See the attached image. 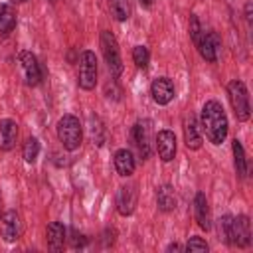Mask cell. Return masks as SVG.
Segmentation results:
<instances>
[{"label": "cell", "instance_id": "cell-20", "mask_svg": "<svg viewBox=\"0 0 253 253\" xmlns=\"http://www.w3.org/2000/svg\"><path fill=\"white\" fill-rule=\"evenodd\" d=\"M16 28V10L10 4H0V34H10Z\"/></svg>", "mask_w": 253, "mask_h": 253}, {"label": "cell", "instance_id": "cell-10", "mask_svg": "<svg viewBox=\"0 0 253 253\" xmlns=\"http://www.w3.org/2000/svg\"><path fill=\"white\" fill-rule=\"evenodd\" d=\"M251 243V223L247 215H237L233 217L231 225V245L237 247H247Z\"/></svg>", "mask_w": 253, "mask_h": 253}, {"label": "cell", "instance_id": "cell-16", "mask_svg": "<svg viewBox=\"0 0 253 253\" xmlns=\"http://www.w3.org/2000/svg\"><path fill=\"white\" fill-rule=\"evenodd\" d=\"M18 138V125L12 119L0 121V150H10Z\"/></svg>", "mask_w": 253, "mask_h": 253}, {"label": "cell", "instance_id": "cell-30", "mask_svg": "<svg viewBox=\"0 0 253 253\" xmlns=\"http://www.w3.org/2000/svg\"><path fill=\"white\" fill-rule=\"evenodd\" d=\"M180 249V245L178 243H172V245H168V251H178Z\"/></svg>", "mask_w": 253, "mask_h": 253}, {"label": "cell", "instance_id": "cell-31", "mask_svg": "<svg viewBox=\"0 0 253 253\" xmlns=\"http://www.w3.org/2000/svg\"><path fill=\"white\" fill-rule=\"evenodd\" d=\"M12 2H26V0H12Z\"/></svg>", "mask_w": 253, "mask_h": 253}, {"label": "cell", "instance_id": "cell-14", "mask_svg": "<svg viewBox=\"0 0 253 253\" xmlns=\"http://www.w3.org/2000/svg\"><path fill=\"white\" fill-rule=\"evenodd\" d=\"M194 213H196L198 225L202 229L210 231L211 229V215H210V206H208V200H206L204 192H198L196 198H194Z\"/></svg>", "mask_w": 253, "mask_h": 253}, {"label": "cell", "instance_id": "cell-17", "mask_svg": "<svg viewBox=\"0 0 253 253\" xmlns=\"http://www.w3.org/2000/svg\"><path fill=\"white\" fill-rule=\"evenodd\" d=\"M115 168L121 176H130L134 172V156L128 148H121L115 152Z\"/></svg>", "mask_w": 253, "mask_h": 253}, {"label": "cell", "instance_id": "cell-5", "mask_svg": "<svg viewBox=\"0 0 253 253\" xmlns=\"http://www.w3.org/2000/svg\"><path fill=\"white\" fill-rule=\"evenodd\" d=\"M79 87L91 91L97 85V57L91 49H85L79 57Z\"/></svg>", "mask_w": 253, "mask_h": 253}, {"label": "cell", "instance_id": "cell-29", "mask_svg": "<svg viewBox=\"0 0 253 253\" xmlns=\"http://www.w3.org/2000/svg\"><path fill=\"white\" fill-rule=\"evenodd\" d=\"M138 2H140V6H144V8L152 6V0H138Z\"/></svg>", "mask_w": 253, "mask_h": 253}, {"label": "cell", "instance_id": "cell-9", "mask_svg": "<svg viewBox=\"0 0 253 253\" xmlns=\"http://www.w3.org/2000/svg\"><path fill=\"white\" fill-rule=\"evenodd\" d=\"M18 59H20V65H22V69H24L26 85L36 87V85L42 81V67H40V63H38V57H36L32 51H20Z\"/></svg>", "mask_w": 253, "mask_h": 253}, {"label": "cell", "instance_id": "cell-6", "mask_svg": "<svg viewBox=\"0 0 253 253\" xmlns=\"http://www.w3.org/2000/svg\"><path fill=\"white\" fill-rule=\"evenodd\" d=\"M152 123L148 119L144 121H138L134 126H132V142L140 154L142 160H146L152 152Z\"/></svg>", "mask_w": 253, "mask_h": 253}, {"label": "cell", "instance_id": "cell-2", "mask_svg": "<svg viewBox=\"0 0 253 253\" xmlns=\"http://www.w3.org/2000/svg\"><path fill=\"white\" fill-rule=\"evenodd\" d=\"M57 138L65 150H77L83 140V128L79 119L73 115H63L57 121Z\"/></svg>", "mask_w": 253, "mask_h": 253}, {"label": "cell", "instance_id": "cell-28", "mask_svg": "<svg viewBox=\"0 0 253 253\" xmlns=\"http://www.w3.org/2000/svg\"><path fill=\"white\" fill-rule=\"evenodd\" d=\"M87 243V239L83 237V235H77V233H73V237H71V247H83Z\"/></svg>", "mask_w": 253, "mask_h": 253}, {"label": "cell", "instance_id": "cell-4", "mask_svg": "<svg viewBox=\"0 0 253 253\" xmlns=\"http://www.w3.org/2000/svg\"><path fill=\"white\" fill-rule=\"evenodd\" d=\"M101 49H103V55H105V61H107V67L113 79H119L123 73V57H121V49H119L115 36L107 30L101 32Z\"/></svg>", "mask_w": 253, "mask_h": 253}, {"label": "cell", "instance_id": "cell-11", "mask_svg": "<svg viewBox=\"0 0 253 253\" xmlns=\"http://www.w3.org/2000/svg\"><path fill=\"white\" fill-rule=\"evenodd\" d=\"M150 95L154 99V103L158 105H168L174 99V83L168 77H158L152 81L150 85Z\"/></svg>", "mask_w": 253, "mask_h": 253}, {"label": "cell", "instance_id": "cell-27", "mask_svg": "<svg viewBox=\"0 0 253 253\" xmlns=\"http://www.w3.org/2000/svg\"><path fill=\"white\" fill-rule=\"evenodd\" d=\"M208 249L210 247L202 237H190L186 243V251H190V253H206Z\"/></svg>", "mask_w": 253, "mask_h": 253}, {"label": "cell", "instance_id": "cell-19", "mask_svg": "<svg viewBox=\"0 0 253 253\" xmlns=\"http://www.w3.org/2000/svg\"><path fill=\"white\" fill-rule=\"evenodd\" d=\"M156 202H158V208L162 211H172L176 208V192L170 184H164L158 188L156 192Z\"/></svg>", "mask_w": 253, "mask_h": 253}, {"label": "cell", "instance_id": "cell-25", "mask_svg": "<svg viewBox=\"0 0 253 253\" xmlns=\"http://www.w3.org/2000/svg\"><path fill=\"white\" fill-rule=\"evenodd\" d=\"M231 225H233V215H221L217 219V233L219 239H223L225 243H231Z\"/></svg>", "mask_w": 253, "mask_h": 253}, {"label": "cell", "instance_id": "cell-15", "mask_svg": "<svg viewBox=\"0 0 253 253\" xmlns=\"http://www.w3.org/2000/svg\"><path fill=\"white\" fill-rule=\"evenodd\" d=\"M184 140H186V146L192 150H198L202 146V134H200V126L194 115L186 117L184 121Z\"/></svg>", "mask_w": 253, "mask_h": 253}, {"label": "cell", "instance_id": "cell-12", "mask_svg": "<svg viewBox=\"0 0 253 253\" xmlns=\"http://www.w3.org/2000/svg\"><path fill=\"white\" fill-rule=\"evenodd\" d=\"M156 152L162 162H170L176 154V136L172 130H160L156 134Z\"/></svg>", "mask_w": 253, "mask_h": 253}, {"label": "cell", "instance_id": "cell-21", "mask_svg": "<svg viewBox=\"0 0 253 253\" xmlns=\"http://www.w3.org/2000/svg\"><path fill=\"white\" fill-rule=\"evenodd\" d=\"M231 148H233V162H235V172H237V176H239V178H245V176H247V160H245V152H243V146H241V142L235 138V140H233V144H231Z\"/></svg>", "mask_w": 253, "mask_h": 253}, {"label": "cell", "instance_id": "cell-7", "mask_svg": "<svg viewBox=\"0 0 253 253\" xmlns=\"http://www.w3.org/2000/svg\"><path fill=\"white\" fill-rule=\"evenodd\" d=\"M194 43L200 51V55L210 61V63H215L217 61V51H219V40H217V34L215 32H206L204 28L200 30V34L194 38Z\"/></svg>", "mask_w": 253, "mask_h": 253}, {"label": "cell", "instance_id": "cell-3", "mask_svg": "<svg viewBox=\"0 0 253 253\" xmlns=\"http://www.w3.org/2000/svg\"><path fill=\"white\" fill-rule=\"evenodd\" d=\"M227 95H229V103L233 107V113L237 117V121H247L251 115V105H249V93L243 81L233 79L227 85Z\"/></svg>", "mask_w": 253, "mask_h": 253}, {"label": "cell", "instance_id": "cell-26", "mask_svg": "<svg viewBox=\"0 0 253 253\" xmlns=\"http://www.w3.org/2000/svg\"><path fill=\"white\" fill-rule=\"evenodd\" d=\"M132 59H134V63H136V67H140V69H144V67L148 65V59H150V53H148V47H146V45H136V47L132 49Z\"/></svg>", "mask_w": 253, "mask_h": 253}, {"label": "cell", "instance_id": "cell-24", "mask_svg": "<svg viewBox=\"0 0 253 253\" xmlns=\"http://www.w3.org/2000/svg\"><path fill=\"white\" fill-rule=\"evenodd\" d=\"M22 156H24V160H26L28 164L36 162V158L40 156V140H38L36 136L28 138V140L24 142V150H22Z\"/></svg>", "mask_w": 253, "mask_h": 253}, {"label": "cell", "instance_id": "cell-18", "mask_svg": "<svg viewBox=\"0 0 253 253\" xmlns=\"http://www.w3.org/2000/svg\"><path fill=\"white\" fill-rule=\"evenodd\" d=\"M45 239H47V245L49 249L53 251H59L63 247V241H65V227L63 223L59 221H51L45 229Z\"/></svg>", "mask_w": 253, "mask_h": 253}, {"label": "cell", "instance_id": "cell-1", "mask_svg": "<svg viewBox=\"0 0 253 253\" xmlns=\"http://www.w3.org/2000/svg\"><path fill=\"white\" fill-rule=\"evenodd\" d=\"M202 126L211 144H221L227 136V117L217 101H208L202 107Z\"/></svg>", "mask_w": 253, "mask_h": 253}, {"label": "cell", "instance_id": "cell-32", "mask_svg": "<svg viewBox=\"0 0 253 253\" xmlns=\"http://www.w3.org/2000/svg\"><path fill=\"white\" fill-rule=\"evenodd\" d=\"M51 2H55V0H51Z\"/></svg>", "mask_w": 253, "mask_h": 253}, {"label": "cell", "instance_id": "cell-22", "mask_svg": "<svg viewBox=\"0 0 253 253\" xmlns=\"http://www.w3.org/2000/svg\"><path fill=\"white\" fill-rule=\"evenodd\" d=\"M107 2H109V10L115 20H119V22L128 20V16H130L128 0H107Z\"/></svg>", "mask_w": 253, "mask_h": 253}, {"label": "cell", "instance_id": "cell-23", "mask_svg": "<svg viewBox=\"0 0 253 253\" xmlns=\"http://www.w3.org/2000/svg\"><path fill=\"white\" fill-rule=\"evenodd\" d=\"M89 136L93 140V144L101 146L105 142V128L99 121V117H89Z\"/></svg>", "mask_w": 253, "mask_h": 253}, {"label": "cell", "instance_id": "cell-8", "mask_svg": "<svg viewBox=\"0 0 253 253\" xmlns=\"http://www.w3.org/2000/svg\"><path fill=\"white\" fill-rule=\"evenodd\" d=\"M0 235L8 243L20 239V235H22V219H20L18 211L10 210V211L2 213V217H0Z\"/></svg>", "mask_w": 253, "mask_h": 253}, {"label": "cell", "instance_id": "cell-13", "mask_svg": "<svg viewBox=\"0 0 253 253\" xmlns=\"http://www.w3.org/2000/svg\"><path fill=\"white\" fill-rule=\"evenodd\" d=\"M136 206V188L134 186H121L117 192V210L121 215H130Z\"/></svg>", "mask_w": 253, "mask_h": 253}]
</instances>
